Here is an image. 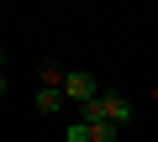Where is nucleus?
I'll return each mask as SVG.
<instances>
[{
	"instance_id": "1",
	"label": "nucleus",
	"mask_w": 158,
	"mask_h": 142,
	"mask_svg": "<svg viewBox=\"0 0 158 142\" xmlns=\"http://www.w3.org/2000/svg\"><path fill=\"white\" fill-rule=\"evenodd\" d=\"M63 95H69L79 111H85L90 100H100V95H95V79L85 74V68H69V79H63Z\"/></svg>"
},
{
	"instance_id": "2",
	"label": "nucleus",
	"mask_w": 158,
	"mask_h": 142,
	"mask_svg": "<svg viewBox=\"0 0 158 142\" xmlns=\"http://www.w3.org/2000/svg\"><path fill=\"white\" fill-rule=\"evenodd\" d=\"M100 100H106V121H116V126H127V121H132V111H137L127 95H100Z\"/></svg>"
},
{
	"instance_id": "3",
	"label": "nucleus",
	"mask_w": 158,
	"mask_h": 142,
	"mask_svg": "<svg viewBox=\"0 0 158 142\" xmlns=\"http://www.w3.org/2000/svg\"><path fill=\"white\" fill-rule=\"evenodd\" d=\"M32 105H37V116H58V111L69 105V95H63V90H37Z\"/></svg>"
},
{
	"instance_id": "4",
	"label": "nucleus",
	"mask_w": 158,
	"mask_h": 142,
	"mask_svg": "<svg viewBox=\"0 0 158 142\" xmlns=\"http://www.w3.org/2000/svg\"><path fill=\"white\" fill-rule=\"evenodd\" d=\"M37 79H42V90H63V79H69V74H63L58 63H42V68H37Z\"/></svg>"
},
{
	"instance_id": "5",
	"label": "nucleus",
	"mask_w": 158,
	"mask_h": 142,
	"mask_svg": "<svg viewBox=\"0 0 158 142\" xmlns=\"http://www.w3.org/2000/svg\"><path fill=\"white\" fill-rule=\"evenodd\" d=\"M85 126L95 132V142H116V137H121V126H116V121H85Z\"/></svg>"
},
{
	"instance_id": "6",
	"label": "nucleus",
	"mask_w": 158,
	"mask_h": 142,
	"mask_svg": "<svg viewBox=\"0 0 158 142\" xmlns=\"http://www.w3.org/2000/svg\"><path fill=\"white\" fill-rule=\"evenodd\" d=\"M63 137H69V142H95V132H90V126H85V121H74V126H69V132H63Z\"/></svg>"
}]
</instances>
